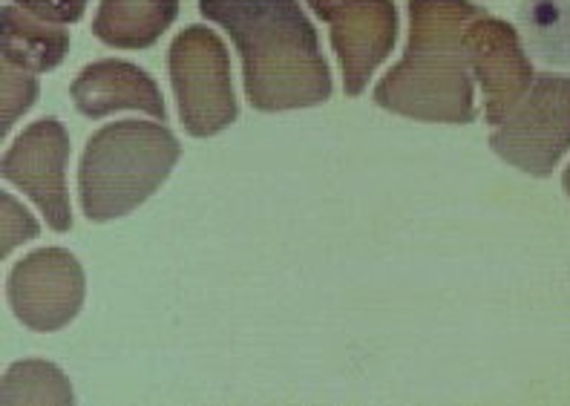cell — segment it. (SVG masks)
Returning a JSON list of instances; mask_svg holds the SVG:
<instances>
[{
  "label": "cell",
  "instance_id": "obj_1",
  "mask_svg": "<svg viewBox=\"0 0 570 406\" xmlns=\"http://www.w3.org/2000/svg\"><path fill=\"white\" fill-rule=\"evenodd\" d=\"M199 12L237 47L254 110H306L332 99L321 38L297 0H199Z\"/></svg>",
  "mask_w": 570,
  "mask_h": 406
},
{
  "label": "cell",
  "instance_id": "obj_2",
  "mask_svg": "<svg viewBox=\"0 0 570 406\" xmlns=\"http://www.w3.org/2000/svg\"><path fill=\"white\" fill-rule=\"evenodd\" d=\"M488 9L473 0H410L404 58L375 87V105L426 125H473L475 90L466 29Z\"/></svg>",
  "mask_w": 570,
  "mask_h": 406
},
{
  "label": "cell",
  "instance_id": "obj_3",
  "mask_svg": "<svg viewBox=\"0 0 570 406\" xmlns=\"http://www.w3.org/2000/svg\"><path fill=\"white\" fill-rule=\"evenodd\" d=\"M181 148L165 121H112L83 148L78 197L90 222H112L145 205L167 182Z\"/></svg>",
  "mask_w": 570,
  "mask_h": 406
},
{
  "label": "cell",
  "instance_id": "obj_4",
  "mask_svg": "<svg viewBox=\"0 0 570 406\" xmlns=\"http://www.w3.org/2000/svg\"><path fill=\"white\" fill-rule=\"evenodd\" d=\"M167 72L179 105L181 127L194 139H210L237 121L228 47L210 27H185L170 43Z\"/></svg>",
  "mask_w": 570,
  "mask_h": 406
},
{
  "label": "cell",
  "instance_id": "obj_5",
  "mask_svg": "<svg viewBox=\"0 0 570 406\" xmlns=\"http://www.w3.org/2000/svg\"><path fill=\"white\" fill-rule=\"evenodd\" d=\"M490 148L515 170L548 179L570 150V78H535L513 116L493 127Z\"/></svg>",
  "mask_w": 570,
  "mask_h": 406
},
{
  "label": "cell",
  "instance_id": "obj_6",
  "mask_svg": "<svg viewBox=\"0 0 570 406\" xmlns=\"http://www.w3.org/2000/svg\"><path fill=\"white\" fill-rule=\"evenodd\" d=\"M87 295V280L76 254L41 248L23 257L7 280L12 315L38 335L67 329L78 317Z\"/></svg>",
  "mask_w": 570,
  "mask_h": 406
},
{
  "label": "cell",
  "instance_id": "obj_7",
  "mask_svg": "<svg viewBox=\"0 0 570 406\" xmlns=\"http://www.w3.org/2000/svg\"><path fill=\"white\" fill-rule=\"evenodd\" d=\"M67 159L70 136L58 119L32 121L3 156V179L38 205L49 228L58 234L72 228Z\"/></svg>",
  "mask_w": 570,
  "mask_h": 406
},
{
  "label": "cell",
  "instance_id": "obj_8",
  "mask_svg": "<svg viewBox=\"0 0 570 406\" xmlns=\"http://www.w3.org/2000/svg\"><path fill=\"white\" fill-rule=\"evenodd\" d=\"M466 58L484 96V119L490 127H499L513 116L535 81L522 38L513 23L484 14L466 29Z\"/></svg>",
  "mask_w": 570,
  "mask_h": 406
},
{
  "label": "cell",
  "instance_id": "obj_9",
  "mask_svg": "<svg viewBox=\"0 0 570 406\" xmlns=\"http://www.w3.org/2000/svg\"><path fill=\"white\" fill-rule=\"evenodd\" d=\"M346 96L357 99L397 41L395 0H346L328 21Z\"/></svg>",
  "mask_w": 570,
  "mask_h": 406
},
{
  "label": "cell",
  "instance_id": "obj_10",
  "mask_svg": "<svg viewBox=\"0 0 570 406\" xmlns=\"http://www.w3.org/2000/svg\"><path fill=\"white\" fill-rule=\"evenodd\" d=\"M72 105L87 119H107L119 110H139L165 121L167 107L150 72L121 58H105L83 67L70 85Z\"/></svg>",
  "mask_w": 570,
  "mask_h": 406
},
{
  "label": "cell",
  "instance_id": "obj_11",
  "mask_svg": "<svg viewBox=\"0 0 570 406\" xmlns=\"http://www.w3.org/2000/svg\"><path fill=\"white\" fill-rule=\"evenodd\" d=\"M70 52V32L63 23L43 21L27 9L7 3L0 12V61L21 70L52 72Z\"/></svg>",
  "mask_w": 570,
  "mask_h": 406
},
{
  "label": "cell",
  "instance_id": "obj_12",
  "mask_svg": "<svg viewBox=\"0 0 570 406\" xmlns=\"http://www.w3.org/2000/svg\"><path fill=\"white\" fill-rule=\"evenodd\" d=\"M179 18V0H101L92 36L112 50H150Z\"/></svg>",
  "mask_w": 570,
  "mask_h": 406
},
{
  "label": "cell",
  "instance_id": "obj_13",
  "mask_svg": "<svg viewBox=\"0 0 570 406\" xmlns=\"http://www.w3.org/2000/svg\"><path fill=\"white\" fill-rule=\"evenodd\" d=\"M70 380L63 378V372L49 360H21L9 366L3 375V395L0 404H72Z\"/></svg>",
  "mask_w": 570,
  "mask_h": 406
},
{
  "label": "cell",
  "instance_id": "obj_14",
  "mask_svg": "<svg viewBox=\"0 0 570 406\" xmlns=\"http://www.w3.org/2000/svg\"><path fill=\"white\" fill-rule=\"evenodd\" d=\"M0 81H3V133L12 130V125L21 119L23 112L38 101V78L36 72L21 70V67H14V63L0 61Z\"/></svg>",
  "mask_w": 570,
  "mask_h": 406
},
{
  "label": "cell",
  "instance_id": "obj_15",
  "mask_svg": "<svg viewBox=\"0 0 570 406\" xmlns=\"http://www.w3.org/2000/svg\"><path fill=\"white\" fill-rule=\"evenodd\" d=\"M38 237V222L29 217L23 205L14 202L12 194H3V257L12 254L14 246H23Z\"/></svg>",
  "mask_w": 570,
  "mask_h": 406
},
{
  "label": "cell",
  "instance_id": "obj_16",
  "mask_svg": "<svg viewBox=\"0 0 570 406\" xmlns=\"http://www.w3.org/2000/svg\"><path fill=\"white\" fill-rule=\"evenodd\" d=\"M14 7L38 14L52 23H78L83 18V9L90 0H9Z\"/></svg>",
  "mask_w": 570,
  "mask_h": 406
},
{
  "label": "cell",
  "instance_id": "obj_17",
  "mask_svg": "<svg viewBox=\"0 0 570 406\" xmlns=\"http://www.w3.org/2000/svg\"><path fill=\"white\" fill-rule=\"evenodd\" d=\"M306 3L312 7V12L317 14L321 21L328 23L334 18V12H337V9H341L346 0H306Z\"/></svg>",
  "mask_w": 570,
  "mask_h": 406
},
{
  "label": "cell",
  "instance_id": "obj_18",
  "mask_svg": "<svg viewBox=\"0 0 570 406\" xmlns=\"http://www.w3.org/2000/svg\"><path fill=\"white\" fill-rule=\"evenodd\" d=\"M562 188H564V194H568V197H570V165H568V168H564V176H562Z\"/></svg>",
  "mask_w": 570,
  "mask_h": 406
}]
</instances>
